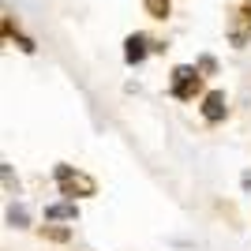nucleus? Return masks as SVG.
Returning a JSON list of instances; mask_svg holds the SVG:
<instances>
[{
	"mask_svg": "<svg viewBox=\"0 0 251 251\" xmlns=\"http://www.w3.org/2000/svg\"><path fill=\"white\" fill-rule=\"evenodd\" d=\"M195 90H199V72H195V68H176V72H173V94L191 98Z\"/></svg>",
	"mask_w": 251,
	"mask_h": 251,
	"instance_id": "nucleus-1",
	"label": "nucleus"
},
{
	"mask_svg": "<svg viewBox=\"0 0 251 251\" xmlns=\"http://www.w3.org/2000/svg\"><path fill=\"white\" fill-rule=\"evenodd\" d=\"M124 56H127V64H139L143 56H147V42H143L139 34H131V38H127V49H124Z\"/></svg>",
	"mask_w": 251,
	"mask_h": 251,
	"instance_id": "nucleus-3",
	"label": "nucleus"
},
{
	"mask_svg": "<svg viewBox=\"0 0 251 251\" xmlns=\"http://www.w3.org/2000/svg\"><path fill=\"white\" fill-rule=\"evenodd\" d=\"M8 221H11V225H26V210H23V206H11L8 210Z\"/></svg>",
	"mask_w": 251,
	"mask_h": 251,
	"instance_id": "nucleus-6",
	"label": "nucleus"
},
{
	"mask_svg": "<svg viewBox=\"0 0 251 251\" xmlns=\"http://www.w3.org/2000/svg\"><path fill=\"white\" fill-rule=\"evenodd\" d=\"M202 116H206V120H221V116H225V94H218V90L206 94V101H202Z\"/></svg>",
	"mask_w": 251,
	"mask_h": 251,
	"instance_id": "nucleus-2",
	"label": "nucleus"
},
{
	"mask_svg": "<svg viewBox=\"0 0 251 251\" xmlns=\"http://www.w3.org/2000/svg\"><path fill=\"white\" fill-rule=\"evenodd\" d=\"M45 218H75V206H72V202H60V206H49V210H45Z\"/></svg>",
	"mask_w": 251,
	"mask_h": 251,
	"instance_id": "nucleus-4",
	"label": "nucleus"
},
{
	"mask_svg": "<svg viewBox=\"0 0 251 251\" xmlns=\"http://www.w3.org/2000/svg\"><path fill=\"white\" fill-rule=\"evenodd\" d=\"M147 11L154 15V19H165L169 15V0H147Z\"/></svg>",
	"mask_w": 251,
	"mask_h": 251,
	"instance_id": "nucleus-5",
	"label": "nucleus"
}]
</instances>
